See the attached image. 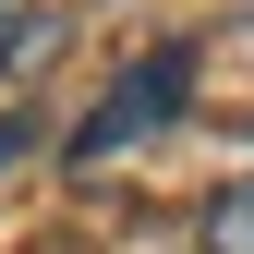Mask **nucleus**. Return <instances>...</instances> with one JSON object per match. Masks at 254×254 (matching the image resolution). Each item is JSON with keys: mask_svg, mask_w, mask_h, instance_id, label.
<instances>
[{"mask_svg": "<svg viewBox=\"0 0 254 254\" xmlns=\"http://www.w3.org/2000/svg\"><path fill=\"white\" fill-rule=\"evenodd\" d=\"M182 97H194V49L170 37V49H145L133 73H121L109 97L85 109V133H73V170H109L121 145H145V133H170V121H182Z\"/></svg>", "mask_w": 254, "mask_h": 254, "instance_id": "f257e3e1", "label": "nucleus"}, {"mask_svg": "<svg viewBox=\"0 0 254 254\" xmlns=\"http://www.w3.org/2000/svg\"><path fill=\"white\" fill-rule=\"evenodd\" d=\"M61 37H73V12H61V0H0V73L61 61Z\"/></svg>", "mask_w": 254, "mask_h": 254, "instance_id": "f03ea898", "label": "nucleus"}, {"mask_svg": "<svg viewBox=\"0 0 254 254\" xmlns=\"http://www.w3.org/2000/svg\"><path fill=\"white\" fill-rule=\"evenodd\" d=\"M194 242H206V254H254V170L206 194V218H194Z\"/></svg>", "mask_w": 254, "mask_h": 254, "instance_id": "7ed1b4c3", "label": "nucleus"}, {"mask_svg": "<svg viewBox=\"0 0 254 254\" xmlns=\"http://www.w3.org/2000/svg\"><path fill=\"white\" fill-rule=\"evenodd\" d=\"M230 49H254V0H242V12H230Z\"/></svg>", "mask_w": 254, "mask_h": 254, "instance_id": "20e7f679", "label": "nucleus"}]
</instances>
